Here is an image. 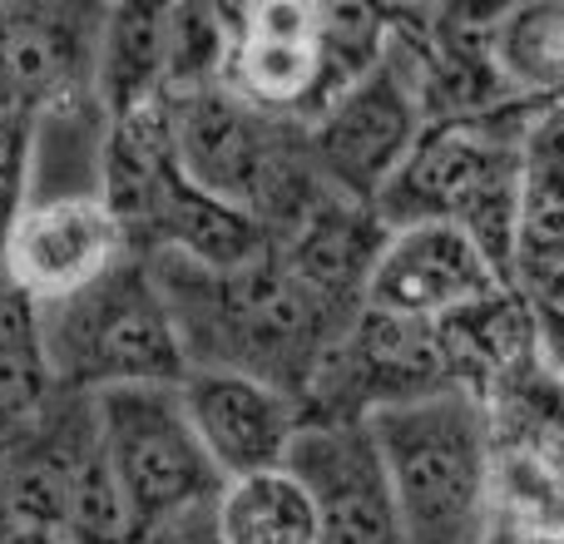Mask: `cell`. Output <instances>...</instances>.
Wrapping results in <instances>:
<instances>
[{"label":"cell","instance_id":"cell-6","mask_svg":"<svg viewBox=\"0 0 564 544\" xmlns=\"http://www.w3.org/2000/svg\"><path fill=\"white\" fill-rule=\"evenodd\" d=\"M99 440L119 480L134 544L188 510L218 505L228 480L214 470L204 440L194 436L178 387H115L95 396Z\"/></svg>","mask_w":564,"mask_h":544},{"label":"cell","instance_id":"cell-10","mask_svg":"<svg viewBox=\"0 0 564 544\" xmlns=\"http://www.w3.org/2000/svg\"><path fill=\"white\" fill-rule=\"evenodd\" d=\"M228 10V65L224 89L248 109L282 124H312L317 109V25L322 6L302 0H263Z\"/></svg>","mask_w":564,"mask_h":544},{"label":"cell","instance_id":"cell-27","mask_svg":"<svg viewBox=\"0 0 564 544\" xmlns=\"http://www.w3.org/2000/svg\"><path fill=\"white\" fill-rule=\"evenodd\" d=\"M530 297H550V302H564V272H560V278H550L545 287H535V292H530Z\"/></svg>","mask_w":564,"mask_h":544},{"label":"cell","instance_id":"cell-8","mask_svg":"<svg viewBox=\"0 0 564 544\" xmlns=\"http://www.w3.org/2000/svg\"><path fill=\"white\" fill-rule=\"evenodd\" d=\"M105 15L95 0H0V99L40 124L95 105Z\"/></svg>","mask_w":564,"mask_h":544},{"label":"cell","instance_id":"cell-19","mask_svg":"<svg viewBox=\"0 0 564 544\" xmlns=\"http://www.w3.org/2000/svg\"><path fill=\"white\" fill-rule=\"evenodd\" d=\"M55 396L59 387L50 377L40 307L0 272V450L35 431Z\"/></svg>","mask_w":564,"mask_h":544},{"label":"cell","instance_id":"cell-3","mask_svg":"<svg viewBox=\"0 0 564 544\" xmlns=\"http://www.w3.org/2000/svg\"><path fill=\"white\" fill-rule=\"evenodd\" d=\"M406 544H496V446L486 406L436 391L367 421Z\"/></svg>","mask_w":564,"mask_h":544},{"label":"cell","instance_id":"cell-26","mask_svg":"<svg viewBox=\"0 0 564 544\" xmlns=\"http://www.w3.org/2000/svg\"><path fill=\"white\" fill-rule=\"evenodd\" d=\"M0 544H15V515H10V496H6V466H0Z\"/></svg>","mask_w":564,"mask_h":544},{"label":"cell","instance_id":"cell-22","mask_svg":"<svg viewBox=\"0 0 564 544\" xmlns=\"http://www.w3.org/2000/svg\"><path fill=\"white\" fill-rule=\"evenodd\" d=\"M490 446L564 456V377L545 357H530L486 396Z\"/></svg>","mask_w":564,"mask_h":544},{"label":"cell","instance_id":"cell-29","mask_svg":"<svg viewBox=\"0 0 564 544\" xmlns=\"http://www.w3.org/2000/svg\"><path fill=\"white\" fill-rule=\"evenodd\" d=\"M496 544H510V540H506V530H496Z\"/></svg>","mask_w":564,"mask_h":544},{"label":"cell","instance_id":"cell-12","mask_svg":"<svg viewBox=\"0 0 564 544\" xmlns=\"http://www.w3.org/2000/svg\"><path fill=\"white\" fill-rule=\"evenodd\" d=\"M288 470L312 490L317 544H406L387 466L367 426H307L288 450Z\"/></svg>","mask_w":564,"mask_h":544},{"label":"cell","instance_id":"cell-20","mask_svg":"<svg viewBox=\"0 0 564 544\" xmlns=\"http://www.w3.org/2000/svg\"><path fill=\"white\" fill-rule=\"evenodd\" d=\"M490 55L520 105L564 109V0L496 6Z\"/></svg>","mask_w":564,"mask_h":544},{"label":"cell","instance_id":"cell-28","mask_svg":"<svg viewBox=\"0 0 564 544\" xmlns=\"http://www.w3.org/2000/svg\"><path fill=\"white\" fill-rule=\"evenodd\" d=\"M15 544H69L59 535H40V530H15Z\"/></svg>","mask_w":564,"mask_h":544},{"label":"cell","instance_id":"cell-5","mask_svg":"<svg viewBox=\"0 0 564 544\" xmlns=\"http://www.w3.org/2000/svg\"><path fill=\"white\" fill-rule=\"evenodd\" d=\"M50 377L69 396L115 387H184L188 361L144 258L124 253L105 278L40 307Z\"/></svg>","mask_w":564,"mask_h":544},{"label":"cell","instance_id":"cell-14","mask_svg":"<svg viewBox=\"0 0 564 544\" xmlns=\"http://www.w3.org/2000/svg\"><path fill=\"white\" fill-rule=\"evenodd\" d=\"M178 401L228 486L288 466V450L302 431V411L292 396L234 371H188Z\"/></svg>","mask_w":564,"mask_h":544},{"label":"cell","instance_id":"cell-16","mask_svg":"<svg viewBox=\"0 0 564 544\" xmlns=\"http://www.w3.org/2000/svg\"><path fill=\"white\" fill-rule=\"evenodd\" d=\"M436 341H441L451 391H466V396H476L486 406L490 391L540 351L530 292L500 287L496 297L451 312V317L436 322Z\"/></svg>","mask_w":564,"mask_h":544},{"label":"cell","instance_id":"cell-15","mask_svg":"<svg viewBox=\"0 0 564 544\" xmlns=\"http://www.w3.org/2000/svg\"><path fill=\"white\" fill-rule=\"evenodd\" d=\"M506 282L496 278V268L480 258V248L470 243L460 228L451 224H416L397 228L381 253L377 272H371L367 312H387V317L406 322H441L451 312L486 302Z\"/></svg>","mask_w":564,"mask_h":544},{"label":"cell","instance_id":"cell-24","mask_svg":"<svg viewBox=\"0 0 564 544\" xmlns=\"http://www.w3.org/2000/svg\"><path fill=\"white\" fill-rule=\"evenodd\" d=\"M228 65V10L224 6H169V95L218 85Z\"/></svg>","mask_w":564,"mask_h":544},{"label":"cell","instance_id":"cell-1","mask_svg":"<svg viewBox=\"0 0 564 544\" xmlns=\"http://www.w3.org/2000/svg\"><path fill=\"white\" fill-rule=\"evenodd\" d=\"M144 263L164 292L188 371H234L302 401L317 361L337 347L332 327L292 287L273 248L224 272L169 253Z\"/></svg>","mask_w":564,"mask_h":544},{"label":"cell","instance_id":"cell-13","mask_svg":"<svg viewBox=\"0 0 564 544\" xmlns=\"http://www.w3.org/2000/svg\"><path fill=\"white\" fill-rule=\"evenodd\" d=\"M124 233L99 204V194H59L45 204H30L15 238L6 248V278L25 292L35 307L65 302L85 292L95 278L124 258Z\"/></svg>","mask_w":564,"mask_h":544},{"label":"cell","instance_id":"cell-21","mask_svg":"<svg viewBox=\"0 0 564 544\" xmlns=\"http://www.w3.org/2000/svg\"><path fill=\"white\" fill-rule=\"evenodd\" d=\"M214 520L224 544H317L322 540L317 500H312V490L288 466L234 480L218 496Z\"/></svg>","mask_w":564,"mask_h":544},{"label":"cell","instance_id":"cell-2","mask_svg":"<svg viewBox=\"0 0 564 544\" xmlns=\"http://www.w3.org/2000/svg\"><path fill=\"white\" fill-rule=\"evenodd\" d=\"M530 119L535 109L516 105L476 124H426L371 208L391 233L416 224L460 228L496 278L520 287V144Z\"/></svg>","mask_w":564,"mask_h":544},{"label":"cell","instance_id":"cell-11","mask_svg":"<svg viewBox=\"0 0 564 544\" xmlns=\"http://www.w3.org/2000/svg\"><path fill=\"white\" fill-rule=\"evenodd\" d=\"M391 243V228L371 204H357L347 194H327L307 214V224L292 228L273 243L282 272L307 297V307L332 327V337H347L367 312L371 272Z\"/></svg>","mask_w":564,"mask_h":544},{"label":"cell","instance_id":"cell-25","mask_svg":"<svg viewBox=\"0 0 564 544\" xmlns=\"http://www.w3.org/2000/svg\"><path fill=\"white\" fill-rule=\"evenodd\" d=\"M35 139L40 119H30L25 109L0 99V268H6V248L15 238L20 218L30 214V178H35Z\"/></svg>","mask_w":564,"mask_h":544},{"label":"cell","instance_id":"cell-9","mask_svg":"<svg viewBox=\"0 0 564 544\" xmlns=\"http://www.w3.org/2000/svg\"><path fill=\"white\" fill-rule=\"evenodd\" d=\"M421 129H426V115H421L416 79L387 45L381 65L357 89H347L317 124H307V149L332 194L377 204V194L411 159Z\"/></svg>","mask_w":564,"mask_h":544},{"label":"cell","instance_id":"cell-23","mask_svg":"<svg viewBox=\"0 0 564 544\" xmlns=\"http://www.w3.org/2000/svg\"><path fill=\"white\" fill-rule=\"evenodd\" d=\"M496 515L510 535L564 530V456L496 446Z\"/></svg>","mask_w":564,"mask_h":544},{"label":"cell","instance_id":"cell-7","mask_svg":"<svg viewBox=\"0 0 564 544\" xmlns=\"http://www.w3.org/2000/svg\"><path fill=\"white\" fill-rule=\"evenodd\" d=\"M436 391H451L441 361L436 322H406L387 312H361V322L317 361L302 391V431L307 426H367L391 406H411Z\"/></svg>","mask_w":564,"mask_h":544},{"label":"cell","instance_id":"cell-17","mask_svg":"<svg viewBox=\"0 0 564 544\" xmlns=\"http://www.w3.org/2000/svg\"><path fill=\"white\" fill-rule=\"evenodd\" d=\"M169 6L124 0L109 6L95 59V109L105 124L134 119L169 99Z\"/></svg>","mask_w":564,"mask_h":544},{"label":"cell","instance_id":"cell-18","mask_svg":"<svg viewBox=\"0 0 564 544\" xmlns=\"http://www.w3.org/2000/svg\"><path fill=\"white\" fill-rule=\"evenodd\" d=\"M564 272V109H535L520 144V287Z\"/></svg>","mask_w":564,"mask_h":544},{"label":"cell","instance_id":"cell-4","mask_svg":"<svg viewBox=\"0 0 564 544\" xmlns=\"http://www.w3.org/2000/svg\"><path fill=\"white\" fill-rule=\"evenodd\" d=\"M164 105L184 174L204 194L253 218L268 243H282L332 194L312 164L307 129L248 109L234 89H224V79L188 95H169Z\"/></svg>","mask_w":564,"mask_h":544}]
</instances>
